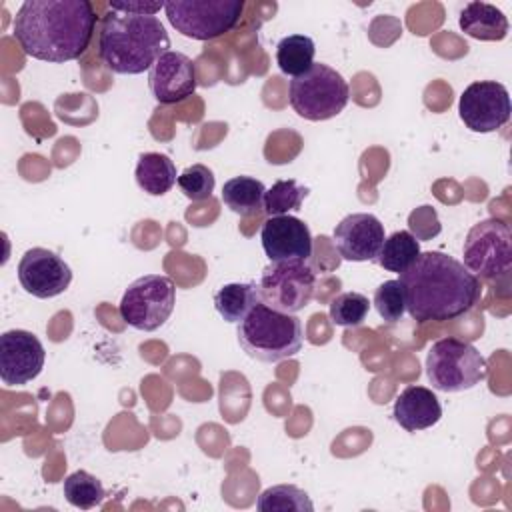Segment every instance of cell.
<instances>
[{
    "label": "cell",
    "mask_w": 512,
    "mask_h": 512,
    "mask_svg": "<svg viewBox=\"0 0 512 512\" xmlns=\"http://www.w3.org/2000/svg\"><path fill=\"white\" fill-rule=\"evenodd\" d=\"M96 12L88 0H26L12 20L24 54L44 62H70L90 46Z\"/></svg>",
    "instance_id": "1"
},
{
    "label": "cell",
    "mask_w": 512,
    "mask_h": 512,
    "mask_svg": "<svg viewBox=\"0 0 512 512\" xmlns=\"http://www.w3.org/2000/svg\"><path fill=\"white\" fill-rule=\"evenodd\" d=\"M408 314L424 322H446L466 314L480 298L482 286L462 262L444 252H420L400 274Z\"/></svg>",
    "instance_id": "2"
},
{
    "label": "cell",
    "mask_w": 512,
    "mask_h": 512,
    "mask_svg": "<svg viewBox=\"0 0 512 512\" xmlns=\"http://www.w3.org/2000/svg\"><path fill=\"white\" fill-rule=\"evenodd\" d=\"M98 52L114 74L150 72L170 48V36L156 16L108 12L100 22Z\"/></svg>",
    "instance_id": "3"
},
{
    "label": "cell",
    "mask_w": 512,
    "mask_h": 512,
    "mask_svg": "<svg viewBox=\"0 0 512 512\" xmlns=\"http://www.w3.org/2000/svg\"><path fill=\"white\" fill-rule=\"evenodd\" d=\"M240 348L254 360L274 364L292 358L304 342L302 322L294 314L278 312L258 302L236 328Z\"/></svg>",
    "instance_id": "4"
},
{
    "label": "cell",
    "mask_w": 512,
    "mask_h": 512,
    "mask_svg": "<svg viewBox=\"0 0 512 512\" xmlns=\"http://www.w3.org/2000/svg\"><path fill=\"white\" fill-rule=\"evenodd\" d=\"M426 376L434 390L464 392L486 380L488 364L472 344L448 336L428 348Z\"/></svg>",
    "instance_id": "5"
},
{
    "label": "cell",
    "mask_w": 512,
    "mask_h": 512,
    "mask_svg": "<svg viewBox=\"0 0 512 512\" xmlns=\"http://www.w3.org/2000/svg\"><path fill=\"white\" fill-rule=\"evenodd\" d=\"M350 98L348 82L328 64L314 62L310 70L290 80L288 100L294 112L306 120L320 122L338 116Z\"/></svg>",
    "instance_id": "6"
},
{
    "label": "cell",
    "mask_w": 512,
    "mask_h": 512,
    "mask_svg": "<svg viewBox=\"0 0 512 512\" xmlns=\"http://www.w3.org/2000/svg\"><path fill=\"white\" fill-rule=\"evenodd\" d=\"M176 286L162 274H146L128 284L118 304L120 318L142 332L158 330L172 314Z\"/></svg>",
    "instance_id": "7"
},
{
    "label": "cell",
    "mask_w": 512,
    "mask_h": 512,
    "mask_svg": "<svg viewBox=\"0 0 512 512\" xmlns=\"http://www.w3.org/2000/svg\"><path fill=\"white\" fill-rule=\"evenodd\" d=\"M242 10V0H170L164 4L168 22L192 40H214L230 32Z\"/></svg>",
    "instance_id": "8"
},
{
    "label": "cell",
    "mask_w": 512,
    "mask_h": 512,
    "mask_svg": "<svg viewBox=\"0 0 512 512\" xmlns=\"http://www.w3.org/2000/svg\"><path fill=\"white\" fill-rule=\"evenodd\" d=\"M464 266L486 280L506 276L512 266V232L504 220L486 218L474 224L462 246Z\"/></svg>",
    "instance_id": "9"
},
{
    "label": "cell",
    "mask_w": 512,
    "mask_h": 512,
    "mask_svg": "<svg viewBox=\"0 0 512 512\" xmlns=\"http://www.w3.org/2000/svg\"><path fill=\"white\" fill-rule=\"evenodd\" d=\"M314 290L316 274L302 260L270 262L258 280L260 302L286 314H296L308 306Z\"/></svg>",
    "instance_id": "10"
},
{
    "label": "cell",
    "mask_w": 512,
    "mask_h": 512,
    "mask_svg": "<svg viewBox=\"0 0 512 512\" xmlns=\"http://www.w3.org/2000/svg\"><path fill=\"white\" fill-rule=\"evenodd\" d=\"M510 96L504 84L496 80L472 82L460 94L458 114L472 132H494L510 120Z\"/></svg>",
    "instance_id": "11"
},
{
    "label": "cell",
    "mask_w": 512,
    "mask_h": 512,
    "mask_svg": "<svg viewBox=\"0 0 512 512\" xmlns=\"http://www.w3.org/2000/svg\"><path fill=\"white\" fill-rule=\"evenodd\" d=\"M46 360L38 336L28 330H8L0 336V378L6 386H24L34 380Z\"/></svg>",
    "instance_id": "12"
},
{
    "label": "cell",
    "mask_w": 512,
    "mask_h": 512,
    "mask_svg": "<svg viewBox=\"0 0 512 512\" xmlns=\"http://www.w3.org/2000/svg\"><path fill=\"white\" fill-rule=\"evenodd\" d=\"M18 280L22 288L36 298H54L72 282L70 266L48 248H30L18 262Z\"/></svg>",
    "instance_id": "13"
},
{
    "label": "cell",
    "mask_w": 512,
    "mask_h": 512,
    "mask_svg": "<svg viewBox=\"0 0 512 512\" xmlns=\"http://www.w3.org/2000/svg\"><path fill=\"white\" fill-rule=\"evenodd\" d=\"M264 254L270 262H306L312 256L310 228L296 216H270L260 230Z\"/></svg>",
    "instance_id": "14"
},
{
    "label": "cell",
    "mask_w": 512,
    "mask_h": 512,
    "mask_svg": "<svg viewBox=\"0 0 512 512\" xmlns=\"http://www.w3.org/2000/svg\"><path fill=\"white\" fill-rule=\"evenodd\" d=\"M334 246L344 260L366 262L376 260L384 242V224L368 212L348 214L342 218L334 232Z\"/></svg>",
    "instance_id": "15"
},
{
    "label": "cell",
    "mask_w": 512,
    "mask_h": 512,
    "mask_svg": "<svg viewBox=\"0 0 512 512\" xmlns=\"http://www.w3.org/2000/svg\"><path fill=\"white\" fill-rule=\"evenodd\" d=\"M148 86L160 104H176L196 92V66L182 54L168 50L148 72Z\"/></svg>",
    "instance_id": "16"
},
{
    "label": "cell",
    "mask_w": 512,
    "mask_h": 512,
    "mask_svg": "<svg viewBox=\"0 0 512 512\" xmlns=\"http://www.w3.org/2000/svg\"><path fill=\"white\" fill-rule=\"evenodd\" d=\"M392 416L406 432H418L442 418V406L430 388L406 386L394 400Z\"/></svg>",
    "instance_id": "17"
},
{
    "label": "cell",
    "mask_w": 512,
    "mask_h": 512,
    "mask_svg": "<svg viewBox=\"0 0 512 512\" xmlns=\"http://www.w3.org/2000/svg\"><path fill=\"white\" fill-rule=\"evenodd\" d=\"M458 24L464 34L476 40L494 42V40L506 38L508 34V18L504 16V12L494 4L480 2V0L468 2L460 10Z\"/></svg>",
    "instance_id": "18"
},
{
    "label": "cell",
    "mask_w": 512,
    "mask_h": 512,
    "mask_svg": "<svg viewBox=\"0 0 512 512\" xmlns=\"http://www.w3.org/2000/svg\"><path fill=\"white\" fill-rule=\"evenodd\" d=\"M176 166L162 152L140 154L136 164V182L150 196H162L176 184Z\"/></svg>",
    "instance_id": "19"
},
{
    "label": "cell",
    "mask_w": 512,
    "mask_h": 512,
    "mask_svg": "<svg viewBox=\"0 0 512 512\" xmlns=\"http://www.w3.org/2000/svg\"><path fill=\"white\" fill-rule=\"evenodd\" d=\"M260 302V292L256 282H232L224 284L214 294L216 312L232 324H238L246 314Z\"/></svg>",
    "instance_id": "20"
},
{
    "label": "cell",
    "mask_w": 512,
    "mask_h": 512,
    "mask_svg": "<svg viewBox=\"0 0 512 512\" xmlns=\"http://www.w3.org/2000/svg\"><path fill=\"white\" fill-rule=\"evenodd\" d=\"M266 186L252 176H234L222 186V202L240 216L264 210Z\"/></svg>",
    "instance_id": "21"
},
{
    "label": "cell",
    "mask_w": 512,
    "mask_h": 512,
    "mask_svg": "<svg viewBox=\"0 0 512 512\" xmlns=\"http://www.w3.org/2000/svg\"><path fill=\"white\" fill-rule=\"evenodd\" d=\"M316 46L314 40L306 34L284 36L276 46V64L286 76H300L314 64Z\"/></svg>",
    "instance_id": "22"
},
{
    "label": "cell",
    "mask_w": 512,
    "mask_h": 512,
    "mask_svg": "<svg viewBox=\"0 0 512 512\" xmlns=\"http://www.w3.org/2000/svg\"><path fill=\"white\" fill-rule=\"evenodd\" d=\"M420 256V242L408 230H398L384 238L376 262L390 272L402 274Z\"/></svg>",
    "instance_id": "23"
},
{
    "label": "cell",
    "mask_w": 512,
    "mask_h": 512,
    "mask_svg": "<svg viewBox=\"0 0 512 512\" xmlns=\"http://www.w3.org/2000/svg\"><path fill=\"white\" fill-rule=\"evenodd\" d=\"M256 508L262 512H312L314 504L302 488L294 484H276L258 496Z\"/></svg>",
    "instance_id": "24"
},
{
    "label": "cell",
    "mask_w": 512,
    "mask_h": 512,
    "mask_svg": "<svg viewBox=\"0 0 512 512\" xmlns=\"http://www.w3.org/2000/svg\"><path fill=\"white\" fill-rule=\"evenodd\" d=\"M64 496L72 506L80 510H90L102 504L106 492L96 476L86 470H76L64 480Z\"/></svg>",
    "instance_id": "25"
},
{
    "label": "cell",
    "mask_w": 512,
    "mask_h": 512,
    "mask_svg": "<svg viewBox=\"0 0 512 512\" xmlns=\"http://www.w3.org/2000/svg\"><path fill=\"white\" fill-rule=\"evenodd\" d=\"M308 188L298 184L296 180H278L264 194V212L268 216H282L288 212H296L302 206V200L308 196Z\"/></svg>",
    "instance_id": "26"
},
{
    "label": "cell",
    "mask_w": 512,
    "mask_h": 512,
    "mask_svg": "<svg viewBox=\"0 0 512 512\" xmlns=\"http://www.w3.org/2000/svg\"><path fill=\"white\" fill-rule=\"evenodd\" d=\"M370 310V302L360 292H342L330 302V320L336 326L356 328L360 326Z\"/></svg>",
    "instance_id": "27"
},
{
    "label": "cell",
    "mask_w": 512,
    "mask_h": 512,
    "mask_svg": "<svg viewBox=\"0 0 512 512\" xmlns=\"http://www.w3.org/2000/svg\"><path fill=\"white\" fill-rule=\"evenodd\" d=\"M180 192L188 198V200H206L212 196L214 186H216V178L214 172L204 166V164H192L188 168H184L176 180Z\"/></svg>",
    "instance_id": "28"
},
{
    "label": "cell",
    "mask_w": 512,
    "mask_h": 512,
    "mask_svg": "<svg viewBox=\"0 0 512 512\" xmlns=\"http://www.w3.org/2000/svg\"><path fill=\"white\" fill-rule=\"evenodd\" d=\"M374 308L384 322H400L406 312L404 292L400 280H386L374 290Z\"/></svg>",
    "instance_id": "29"
},
{
    "label": "cell",
    "mask_w": 512,
    "mask_h": 512,
    "mask_svg": "<svg viewBox=\"0 0 512 512\" xmlns=\"http://www.w3.org/2000/svg\"><path fill=\"white\" fill-rule=\"evenodd\" d=\"M166 2H144V0H128V2H108V8L112 12L122 14H140V16H154L164 8Z\"/></svg>",
    "instance_id": "30"
}]
</instances>
